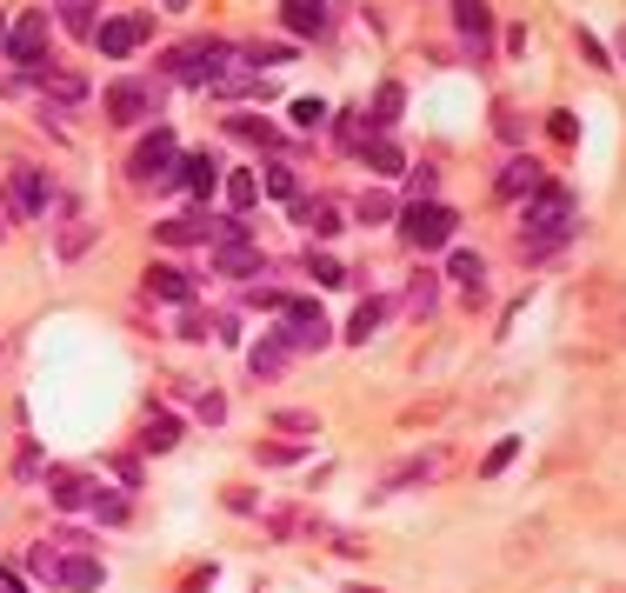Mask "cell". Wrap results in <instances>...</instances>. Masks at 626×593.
Wrapping results in <instances>:
<instances>
[{
  "label": "cell",
  "instance_id": "1",
  "mask_svg": "<svg viewBox=\"0 0 626 593\" xmlns=\"http://www.w3.org/2000/svg\"><path fill=\"white\" fill-rule=\"evenodd\" d=\"M573 233V201L560 194V187H540V201L526 207V233H520V247L526 253H547V247H560Z\"/></svg>",
  "mask_w": 626,
  "mask_h": 593
},
{
  "label": "cell",
  "instance_id": "2",
  "mask_svg": "<svg viewBox=\"0 0 626 593\" xmlns=\"http://www.w3.org/2000/svg\"><path fill=\"white\" fill-rule=\"evenodd\" d=\"M454 207H440V201H413L407 214H400V233L413 240V247H446V240H454Z\"/></svg>",
  "mask_w": 626,
  "mask_h": 593
},
{
  "label": "cell",
  "instance_id": "3",
  "mask_svg": "<svg viewBox=\"0 0 626 593\" xmlns=\"http://www.w3.org/2000/svg\"><path fill=\"white\" fill-rule=\"evenodd\" d=\"M173 80H220L227 73V41H187L181 54L167 60Z\"/></svg>",
  "mask_w": 626,
  "mask_h": 593
},
{
  "label": "cell",
  "instance_id": "4",
  "mask_svg": "<svg viewBox=\"0 0 626 593\" xmlns=\"http://www.w3.org/2000/svg\"><path fill=\"white\" fill-rule=\"evenodd\" d=\"M147 34H153V21H147V14H114V21H101V27H94V41H101V54H107V60H127Z\"/></svg>",
  "mask_w": 626,
  "mask_h": 593
},
{
  "label": "cell",
  "instance_id": "5",
  "mask_svg": "<svg viewBox=\"0 0 626 593\" xmlns=\"http://www.w3.org/2000/svg\"><path fill=\"white\" fill-rule=\"evenodd\" d=\"M47 174H41V167H14V174H8V214L14 220H34L41 207H47Z\"/></svg>",
  "mask_w": 626,
  "mask_h": 593
},
{
  "label": "cell",
  "instance_id": "6",
  "mask_svg": "<svg viewBox=\"0 0 626 593\" xmlns=\"http://www.w3.org/2000/svg\"><path fill=\"white\" fill-rule=\"evenodd\" d=\"M281 313H287V333H281L287 347H327V341H333V333H327V313H320L314 300H287Z\"/></svg>",
  "mask_w": 626,
  "mask_h": 593
},
{
  "label": "cell",
  "instance_id": "7",
  "mask_svg": "<svg viewBox=\"0 0 626 593\" xmlns=\"http://www.w3.org/2000/svg\"><path fill=\"white\" fill-rule=\"evenodd\" d=\"M147 114H153V88H147V80H114V88H107V121L114 127H134Z\"/></svg>",
  "mask_w": 626,
  "mask_h": 593
},
{
  "label": "cell",
  "instance_id": "8",
  "mask_svg": "<svg viewBox=\"0 0 626 593\" xmlns=\"http://www.w3.org/2000/svg\"><path fill=\"white\" fill-rule=\"evenodd\" d=\"M134 181H173V134L167 127H153L134 147Z\"/></svg>",
  "mask_w": 626,
  "mask_h": 593
},
{
  "label": "cell",
  "instance_id": "9",
  "mask_svg": "<svg viewBox=\"0 0 626 593\" xmlns=\"http://www.w3.org/2000/svg\"><path fill=\"white\" fill-rule=\"evenodd\" d=\"M47 54V14L34 8V14H21L14 27H8V60H21V67H34Z\"/></svg>",
  "mask_w": 626,
  "mask_h": 593
},
{
  "label": "cell",
  "instance_id": "10",
  "mask_svg": "<svg viewBox=\"0 0 626 593\" xmlns=\"http://www.w3.org/2000/svg\"><path fill=\"white\" fill-rule=\"evenodd\" d=\"M47 580H54V586H73V593H94V586H101L107 573H101V560H87V554H67V560L54 554V567H47Z\"/></svg>",
  "mask_w": 626,
  "mask_h": 593
},
{
  "label": "cell",
  "instance_id": "11",
  "mask_svg": "<svg viewBox=\"0 0 626 593\" xmlns=\"http://www.w3.org/2000/svg\"><path fill=\"white\" fill-rule=\"evenodd\" d=\"M281 21H287V34H320L327 27V0H287V8H281Z\"/></svg>",
  "mask_w": 626,
  "mask_h": 593
},
{
  "label": "cell",
  "instance_id": "12",
  "mask_svg": "<svg viewBox=\"0 0 626 593\" xmlns=\"http://www.w3.org/2000/svg\"><path fill=\"white\" fill-rule=\"evenodd\" d=\"M181 181L207 201V194L220 187V160H214V153H187V160H181Z\"/></svg>",
  "mask_w": 626,
  "mask_h": 593
},
{
  "label": "cell",
  "instance_id": "13",
  "mask_svg": "<svg viewBox=\"0 0 626 593\" xmlns=\"http://www.w3.org/2000/svg\"><path fill=\"white\" fill-rule=\"evenodd\" d=\"M147 294H160V300H173V307H187V300H194V281H187L181 267H153V274H147Z\"/></svg>",
  "mask_w": 626,
  "mask_h": 593
},
{
  "label": "cell",
  "instance_id": "14",
  "mask_svg": "<svg viewBox=\"0 0 626 593\" xmlns=\"http://www.w3.org/2000/svg\"><path fill=\"white\" fill-rule=\"evenodd\" d=\"M167 247H194V240H207V214H173V220H160L153 227Z\"/></svg>",
  "mask_w": 626,
  "mask_h": 593
},
{
  "label": "cell",
  "instance_id": "15",
  "mask_svg": "<svg viewBox=\"0 0 626 593\" xmlns=\"http://www.w3.org/2000/svg\"><path fill=\"white\" fill-rule=\"evenodd\" d=\"M47 493L54 506H94V480H80V474H47Z\"/></svg>",
  "mask_w": 626,
  "mask_h": 593
},
{
  "label": "cell",
  "instance_id": "16",
  "mask_svg": "<svg viewBox=\"0 0 626 593\" xmlns=\"http://www.w3.org/2000/svg\"><path fill=\"white\" fill-rule=\"evenodd\" d=\"M454 21H460V34H467L474 47L493 34V14H487V0H454Z\"/></svg>",
  "mask_w": 626,
  "mask_h": 593
},
{
  "label": "cell",
  "instance_id": "17",
  "mask_svg": "<svg viewBox=\"0 0 626 593\" xmlns=\"http://www.w3.org/2000/svg\"><path fill=\"white\" fill-rule=\"evenodd\" d=\"M220 274H240V281L260 274V253H253L247 240H220Z\"/></svg>",
  "mask_w": 626,
  "mask_h": 593
},
{
  "label": "cell",
  "instance_id": "18",
  "mask_svg": "<svg viewBox=\"0 0 626 593\" xmlns=\"http://www.w3.org/2000/svg\"><path fill=\"white\" fill-rule=\"evenodd\" d=\"M173 441H181V420H173V413H153L147 434H140V447H147V454H167Z\"/></svg>",
  "mask_w": 626,
  "mask_h": 593
},
{
  "label": "cell",
  "instance_id": "19",
  "mask_svg": "<svg viewBox=\"0 0 626 593\" xmlns=\"http://www.w3.org/2000/svg\"><path fill=\"white\" fill-rule=\"evenodd\" d=\"M300 227H314L327 240V233H340V207L333 201H300Z\"/></svg>",
  "mask_w": 626,
  "mask_h": 593
},
{
  "label": "cell",
  "instance_id": "20",
  "mask_svg": "<svg viewBox=\"0 0 626 593\" xmlns=\"http://www.w3.org/2000/svg\"><path fill=\"white\" fill-rule=\"evenodd\" d=\"M380 320H387V300H361V307H353L346 341H367V333H380Z\"/></svg>",
  "mask_w": 626,
  "mask_h": 593
},
{
  "label": "cell",
  "instance_id": "21",
  "mask_svg": "<svg viewBox=\"0 0 626 593\" xmlns=\"http://www.w3.org/2000/svg\"><path fill=\"white\" fill-rule=\"evenodd\" d=\"M500 194H540V174H533V160H513L500 174Z\"/></svg>",
  "mask_w": 626,
  "mask_h": 593
},
{
  "label": "cell",
  "instance_id": "22",
  "mask_svg": "<svg viewBox=\"0 0 626 593\" xmlns=\"http://www.w3.org/2000/svg\"><path fill=\"white\" fill-rule=\"evenodd\" d=\"M446 274H454L467 294H480V281H487V267H480V253H454V267H446Z\"/></svg>",
  "mask_w": 626,
  "mask_h": 593
},
{
  "label": "cell",
  "instance_id": "23",
  "mask_svg": "<svg viewBox=\"0 0 626 593\" xmlns=\"http://www.w3.org/2000/svg\"><path fill=\"white\" fill-rule=\"evenodd\" d=\"M60 27H73V34L94 41V0H67V8H60Z\"/></svg>",
  "mask_w": 626,
  "mask_h": 593
},
{
  "label": "cell",
  "instance_id": "24",
  "mask_svg": "<svg viewBox=\"0 0 626 593\" xmlns=\"http://www.w3.org/2000/svg\"><path fill=\"white\" fill-rule=\"evenodd\" d=\"M34 88L54 101H80V80H67V73H34Z\"/></svg>",
  "mask_w": 626,
  "mask_h": 593
},
{
  "label": "cell",
  "instance_id": "25",
  "mask_svg": "<svg viewBox=\"0 0 626 593\" xmlns=\"http://www.w3.org/2000/svg\"><path fill=\"white\" fill-rule=\"evenodd\" d=\"M394 121H400V88L387 80V88L374 94V127H394Z\"/></svg>",
  "mask_w": 626,
  "mask_h": 593
},
{
  "label": "cell",
  "instance_id": "26",
  "mask_svg": "<svg viewBox=\"0 0 626 593\" xmlns=\"http://www.w3.org/2000/svg\"><path fill=\"white\" fill-rule=\"evenodd\" d=\"M247 361H253V374H274V367L287 361V341H260V347H253Z\"/></svg>",
  "mask_w": 626,
  "mask_h": 593
},
{
  "label": "cell",
  "instance_id": "27",
  "mask_svg": "<svg viewBox=\"0 0 626 593\" xmlns=\"http://www.w3.org/2000/svg\"><path fill=\"white\" fill-rule=\"evenodd\" d=\"M367 160H374V174H400V167H407L394 140H374V147H367Z\"/></svg>",
  "mask_w": 626,
  "mask_h": 593
},
{
  "label": "cell",
  "instance_id": "28",
  "mask_svg": "<svg viewBox=\"0 0 626 593\" xmlns=\"http://www.w3.org/2000/svg\"><path fill=\"white\" fill-rule=\"evenodd\" d=\"M307 274H314L320 287H340V281H346V267L333 261V253H314V261H307Z\"/></svg>",
  "mask_w": 626,
  "mask_h": 593
},
{
  "label": "cell",
  "instance_id": "29",
  "mask_svg": "<svg viewBox=\"0 0 626 593\" xmlns=\"http://www.w3.org/2000/svg\"><path fill=\"white\" fill-rule=\"evenodd\" d=\"M320 121H327V101H314V94H307V101H294V127H307V134H314Z\"/></svg>",
  "mask_w": 626,
  "mask_h": 593
},
{
  "label": "cell",
  "instance_id": "30",
  "mask_svg": "<svg viewBox=\"0 0 626 593\" xmlns=\"http://www.w3.org/2000/svg\"><path fill=\"white\" fill-rule=\"evenodd\" d=\"M253 194H260V187H253V174H234V181H227V201H234V214H240V207H253Z\"/></svg>",
  "mask_w": 626,
  "mask_h": 593
},
{
  "label": "cell",
  "instance_id": "31",
  "mask_svg": "<svg viewBox=\"0 0 626 593\" xmlns=\"http://www.w3.org/2000/svg\"><path fill=\"white\" fill-rule=\"evenodd\" d=\"M94 521H107V527H114V521H127V500H114V493H94Z\"/></svg>",
  "mask_w": 626,
  "mask_h": 593
},
{
  "label": "cell",
  "instance_id": "32",
  "mask_svg": "<svg viewBox=\"0 0 626 593\" xmlns=\"http://www.w3.org/2000/svg\"><path fill=\"white\" fill-rule=\"evenodd\" d=\"M266 194H274V201H294V174H287V167H266Z\"/></svg>",
  "mask_w": 626,
  "mask_h": 593
},
{
  "label": "cell",
  "instance_id": "33",
  "mask_svg": "<svg viewBox=\"0 0 626 593\" xmlns=\"http://www.w3.org/2000/svg\"><path fill=\"white\" fill-rule=\"evenodd\" d=\"M513 454H520V441H500V447L487 454V474H507V460H513Z\"/></svg>",
  "mask_w": 626,
  "mask_h": 593
},
{
  "label": "cell",
  "instance_id": "34",
  "mask_svg": "<svg viewBox=\"0 0 626 593\" xmlns=\"http://www.w3.org/2000/svg\"><path fill=\"white\" fill-rule=\"evenodd\" d=\"M361 220L374 227V220H387V194H367V207H361Z\"/></svg>",
  "mask_w": 626,
  "mask_h": 593
},
{
  "label": "cell",
  "instance_id": "35",
  "mask_svg": "<svg viewBox=\"0 0 626 593\" xmlns=\"http://www.w3.org/2000/svg\"><path fill=\"white\" fill-rule=\"evenodd\" d=\"M0 593H8V573H0Z\"/></svg>",
  "mask_w": 626,
  "mask_h": 593
},
{
  "label": "cell",
  "instance_id": "36",
  "mask_svg": "<svg viewBox=\"0 0 626 593\" xmlns=\"http://www.w3.org/2000/svg\"><path fill=\"white\" fill-rule=\"evenodd\" d=\"M0 41H8V27H0Z\"/></svg>",
  "mask_w": 626,
  "mask_h": 593
}]
</instances>
